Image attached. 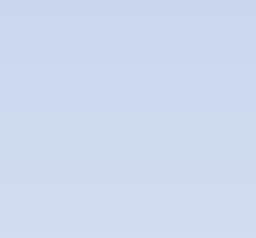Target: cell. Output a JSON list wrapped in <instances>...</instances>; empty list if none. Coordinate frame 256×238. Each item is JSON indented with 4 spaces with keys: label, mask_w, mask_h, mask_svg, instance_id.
<instances>
[]
</instances>
